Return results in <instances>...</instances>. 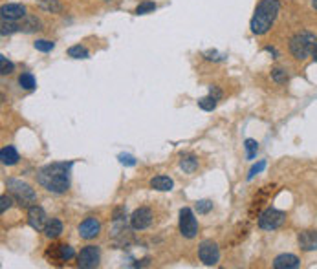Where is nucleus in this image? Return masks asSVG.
<instances>
[{
	"instance_id": "nucleus-1",
	"label": "nucleus",
	"mask_w": 317,
	"mask_h": 269,
	"mask_svg": "<svg viewBox=\"0 0 317 269\" xmlns=\"http://www.w3.org/2000/svg\"><path fill=\"white\" fill-rule=\"evenodd\" d=\"M70 169H72V161L46 165L37 172V181L46 191L53 194H63L70 187Z\"/></svg>"
},
{
	"instance_id": "nucleus-2",
	"label": "nucleus",
	"mask_w": 317,
	"mask_h": 269,
	"mask_svg": "<svg viewBox=\"0 0 317 269\" xmlns=\"http://www.w3.org/2000/svg\"><path fill=\"white\" fill-rule=\"evenodd\" d=\"M281 13V0H261L251 17V31L255 35H266Z\"/></svg>"
},
{
	"instance_id": "nucleus-3",
	"label": "nucleus",
	"mask_w": 317,
	"mask_h": 269,
	"mask_svg": "<svg viewBox=\"0 0 317 269\" xmlns=\"http://www.w3.org/2000/svg\"><path fill=\"white\" fill-rule=\"evenodd\" d=\"M317 44V37L313 31L310 30H301L297 31L293 37L290 38V53L293 59L304 60L308 55H312L313 46Z\"/></svg>"
},
{
	"instance_id": "nucleus-4",
	"label": "nucleus",
	"mask_w": 317,
	"mask_h": 269,
	"mask_svg": "<svg viewBox=\"0 0 317 269\" xmlns=\"http://www.w3.org/2000/svg\"><path fill=\"white\" fill-rule=\"evenodd\" d=\"M6 187H8L9 194L17 200V203L21 207H30V203H33L37 200V192L30 187L28 183L21 181V179H8L6 181Z\"/></svg>"
},
{
	"instance_id": "nucleus-5",
	"label": "nucleus",
	"mask_w": 317,
	"mask_h": 269,
	"mask_svg": "<svg viewBox=\"0 0 317 269\" xmlns=\"http://www.w3.org/2000/svg\"><path fill=\"white\" fill-rule=\"evenodd\" d=\"M284 220H286V213L273 209V207H268L259 214V227L264 231H273L283 225Z\"/></svg>"
},
{
	"instance_id": "nucleus-6",
	"label": "nucleus",
	"mask_w": 317,
	"mask_h": 269,
	"mask_svg": "<svg viewBox=\"0 0 317 269\" xmlns=\"http://www.w3.org/2000/svg\"><path fill=\"white\" fill-rule=\"evenodd\" d=\"M154 223V211L149 205H143V207H137L136 211L130 216V227L134 231H145Z\"/></svg>"
},
{
	"instance_id": "nucleus-7",
	"label": "nucleus",
	"mask_w": 317,
	"mask_h": 269,
	"mask_svg": "<svg viewBox=\"0 0 317 269\" xmlns=\"http://www.w3.org/2000/svg\"><path fill=\"white\" fill-rule=\"evenodd\" d=\"M180 233L185 238H194L198 235V222L194 218V213L189 207H184L180 211Z\"/></svg>"
},
{
	"instance_id": "nucleus-8",
	"label": "nucleus",
	"mask_w": 317,
	"mask_h": 269,
	"mask_svg": "<svg viewBox=\"0 0 317 269\" xmlns=\"http://www.w3.org/2000/svg\"><path fill=\"white\" fill-rule=\"evenodd\" d=\"M99 247L95 245H86V247L81 249V253L77 255V265L83 269H94L99 265Z\"/></svg>"
},
{
	"instance_id": "nucleus-9",
	"label": "nucleus",
	"mask_w": 317,
	"mask_h": 269,
	"mask_svg": "<svg viewBox=\"0 0 317 269\" xmlns=\"http://www.w3.org/2000/svg\"><path fill=\"white\" fill-rule=\"evenodd\" d=\"M198 256H200V260L206 265H216L220 260L219 245H216L214 242H211V240L202 242L200 247H198Z\"/></svg>"
},
{
	"instance_id": "nucleus-10",
	"label": "nucleus",
	"mask_w": 317,
	"mask_h": 269,
	"mask_svg": "<svg viewBox=\"0 0 317 269\" xmlns=\"http://www.w3.org/2000/svg\"><path fill=\"white\" fill-rule=\"evenodd\" d=\"M28 223L31 225V229L44 231L48 220H46V213H44L43 207H39V205H31L30 209H28Z\"/></svg>"
},
{
	"instance_id": "nucleus-11",
	"label": "nucleus",
	"mask_w": 317,
	"mask_h": 269,
	"mask_svg": "<svg viewBox=\"0 0 317 269\" xmlns=\"http://www.w3.org/2000/svg\"><path fill=\"white\" fill-rule=\"evenodd\" d=\"M99 231H101V223H99L97 218L94 216H88L86 220H83L79 223V236L85 240H92L99 235Z\"/></svg>"
},
{
	"instance_id": "nucleus-12",
	"label": "nucleus",
	"mask_w": 317,
	"mask_h": 269,
	"mask_svg": "<svg viewBox=\"0 0 317 269\" xmlns=\"http://www.w3.org/2000/svg\"><path fill=\"white\" fill-rule=\"evenodd\" d=\"M2 20H21V18H26V8L22 4H4L2 6Z\"/></svg>"
},
{
	"instance_id": "nucleus-13",
	"label": "nucleus",
	"mask_w": 317,
	"mask_h": 269,
	"mask_svg": "<svg viewBox=\"0 0 317 269\" xmlns=\"http://www.w3.org/2000/svg\"><path fill=\"white\" fill-rule=\"evenodd\" d=\"M297 242H299V247L303 251H315L317 249V231H303L297 236Z\"/></svg>"
},
{
	"instance_id": "nucleus-14",
	"label": "nucleus",
	"mask_w": 317,
	"mask_h": 269,
	"mask_svg": "<svg viewBox=\"0 0 317 269\" xmlns=\"http://www.w3.org/2000/svg\"><path fill=\"white\" fill-rule=\"evenodd\" d=\"M301 262L295 255L291 253H284V255H279L277 258L273 260V267L275 269H295L299 267Z\"/></svg>"
},
{
	"instance_id": "nucleus-15",
	"label": "nucleus",
	"mask_w": 317,
	"mask_h": 269,
	"mask_svg": "<svg viewBox=\"0 0 317 269\" xmlns=\"http://www.w3.org/2000/svg\"><path fill=\"white\" fill-rule=\"evenodd\" d=\"M172 187H174V181L169 176H154V178L150 179V189H154V191L167 192Z\"/></svg>"
},
{
	"instance_id": "nucleus-16",
	"label": "nucleus",
	"mask_w": 317,
	"mask_h": 269,
	"mask_svg": "<svg viewBox=\"0 0 317 269\" xmlns=\"http://www.w3.org/2000/svg\"><path fill=\"white\" fill-rule=\"evenodd\" d=\"M0 159H2L4 165L11 167V165H17L21 156H18V152L15 150V147L8 145V147H2V150H0Z\"/></svg>"
},
{
	"instance_id": "nucleus-17",
	"label": "nucleus",
	"mask_w": 317,
	"mask_h": 269,
	"mask_svg": "<svg viewBox=\"0 0 317 269\" xmlns=\"http://www.w3.org/2000/svg\"><path fill=\"white\" fill-rule=\"evenodd\" d=\"M44 235H46V238H50V240L59 238V236L63 235V223H61V220H57V218L48 220L46 227H44Z\"/></svg>"
},
{
	"instance_id": "nucleus-18",
	"label": "nucleus",
	"mask_w": 317,
	"mask_h": 269,
	"mask_svg": "<svg viewBox=\"0 0 317 269\" xmlns=\"http://www.w3.org/2000/svg\"><path fill=\"white\" fill-rule=\"evenodd\" d=\"M35 2H37V6L46 13H61L63 11V4H61L59 0H35Z\"/></svg>"
},
{
	"instance_id": "nucleus-19",
	"label": "nucleus",
	"mask_w": 317,
	"mask_h": 269,
	"mask_svg": "<svg viewBox=\"0 0 317 269\" xmlns=\"http://www.w3.org/2000/svg\"><path fill=\"white\" fill-rule=\"evenodd\" d=\"M180 167L184 172L193 174V172H196V169H198V159L194 158V156H184V158L180 159Z\"/></svg>"
},
{
	"instance_id": "nucleus-20",
	"label": "nucleus",
	"mask_w": 317,
	"mask_h": 269,
	"mask_svg": "<svg viewBox=\"0 0 317 269\" xmlns=\"http://www.w3.org/2000/svg\"><path fill=\"white\" fill-rule=\"evenodd\" d=\"M21 26V31H26V33H33V31H39L41 30V20L37 17H26V20L22 22Z\"/></svg>"
},
{
	"instance_id": "nucleus-21",
	"label": "nucleus",
	"mask_w": 317,
	"mask_h": 269,
	"mask_svg": "<svg viewBox=\"0 0 317 269\" xmlns=\"http://www.w3.org/2000/svg\"><path fill=\"white\" fill-rule=\"evenodd\" d=\"M18 85H21V88H24V90H33L35 86H37V82H35V77L31 75L30 72H24V73H21V77H18Z\"/></svg>"
},
{
	"instance_id": "nucleus-22",
	"label": "nucleus",
	"mask_w": 317,
	"mask_h": 269,
	"mask_svg": "<svg viewBox=\"0 0 317 269\" xmlns=\"http://www.w3.org/2000/svg\"><path fill=\"white\" fill-rule=\"evenodd\" d=\"M216 102H219V99L209 94L207 97H202L200 101H198V107H200L202 110H206V112H213L214 108H216Z\"/></svg>"
},
{
	"instance_id": "nucleus-23",
	"label": "nucleus",
	"mask_w": 317,
	"mask_h": 269,
	"mask_svg": "<svg viewBox=\"0 0 317 269\" xmlns=\"http://www.w3.org/2000/svg\"><path fill=\"white\" fill-rule=\"evenodd\" d=\"M73 256H75V251H73L72 245H68V243H61V245H59V258H61V262L72 260Z\"/></svg>"
},
{
	"instance_id": "nucleus-24",
	"label": "nucleus",
	"mask_w": 317,
	"mask_h": 269,
	"mask_svg": "<svg viewBox=\"0 0 317 269\" xmlns=\"http://www.w3.org/2000/svg\"><path fill=\"white\" fill-rule=\"evenodd\" d=\"M68 57H72V59H86L88 57V50L85 46H81V44H75V46H72L68 50Z\"/></svg>"
},
{
	"instance_id": "nucleus-25",
	"label": "nucleus",
	"mask_w": 317,
	"mask_h": 269,
	"mask_svg": "<svg viewBox=\"0 0 317 269\" xmlns=\"http://www.w3.org/2000/svg\"><path fill=\"white\" fill-rule=\"evenodd\" d=\"M156 9V4L152 2V0H143V2H140V6L136 8V15H147V13H152Z\"/></svg>"
},
{
	"instance_id": "nucleus-26",
	"label": "nucleus",
	"mask_w": 317,
	"mask_h": 269,
	"mask_svg": "<svg viewBox=\"0 0 317 269\" xmlns=\"http://www.w3.org/2000/svg\"><path fill=\"white\" fill-rule=\"evenodd\" d=\"M33 48L37 51H43V53H48V51H52L55 48V43L52 40H46V38H39V40H35Z\"/></svg>"
},
{
	"instance_id": "nucleus-27",
	"label": "nucleus",
	"mask_w": 317,
	"mask_h": 269,
	"mask_svg": "<svg viewBox=\"0 0 317 269\" xmlns=\"http://www.w3.org/2000/svg\"><path fill=\"white\" fill-rule=\"evenodd\" d=\"M271 79H273L277 85H284L288 81V73L284 68H273L271 70Z\"/></svg>"
},
{
	"instance_id": "nucleus-28",
	"label": "nucleus",
	"mask_w": 317,
	"mask_h": 269,
	"mask_svg": "<svg viewBox=\"0 0 317 269\" xmlns=\"http://www.w3.org/2000/svg\"><path fill=\"white\" fill-rule=\"evenodd\" d=\"M246 150H248V159H253L257 156V150H259V143L255 139H246L244 143Z\"/></svg>"
},
{
	"instance_id": "nucleus-29",
	"label": "nucleus",
	"mask_w": 317,
	"mask_h": 269,
	"mask_svg": "<svg viewBox=\"0 0 317 269\" xmlns=\"http://www.w3.org/2000/svg\"><path fill=\"white\" fill-rule=\"evenodd\" d=\"M0 64H2V75H9V73H13L15 66L11 60H8L6 55H0Z\"/></svg>"
},
{
	"instance_id": "nucleus-30",
	"label": "nucleus",
	"mask_w": 317,
	"mask_h": 269,
	"mask_svg": "<svg viewBox=\"0 0 317 269\" xmlns=\"http://www.w3.org/2000/svg\"><path fill=\"white\" fill-rule=\"evenodd\" d=\"M15 31H21V26H18V24H11L9 20H2V35L15 33Z\"/></svg>"
},
{
	"instance_id": "nucleus-31",
	"label": "nucleus",
	"mask_w": 317,
	"mask_h": 269,
	"mask_svg": "<svg viewBox=\"0 0 317 269\" xmlns=\"http://www.w3.org/2000/svg\"><path fill=\"white\" fill-rule=\"evenodd\" d=\"M211 209H213V201H209V200H200V201H196V211H198L200 214H207Z\"/></svg>"
},
{
	"instance_id": "nucleus-32",
	"label": "nucleus",
	"mask_w": 317,
	"mask_h": 269,
	"mask_svg": "<svg viewBox=\"0 0 317 269\" xmlns=\"http://www.w3.org/2000/svg\"><path fill=\"white\" fill-rule=\"evenodd\" d=\"M11 205H13V196H8V194H2V196H0V213L4 214Z\"/></svg>"
},
{
	"instance_id": "nucleus-33",
	"label": "nucleus",
	"mask_w": 317,
	"mask_h": 269,
	"mask_svg": "<svg viewBox=\"0 0 317 269\" xmlns=\"http://www.w3.org/2000/svg\"><path fill=\"white\" fill-rule=\"evenodd\" d=\"M264 167H266V161H259L257 165H253L251 171H249V174H248V179H251L255 174H259L261 171H264Z\"/></svg>"
},
{
	"instance_id": "nucleus-34",
	"label": "nucleus",
	"mask_w": 317,
	"mask_h": 269,
	"mask_svg": "<svg viewBox=\"0 0 317 269\" xmlns=\"http://www.w3.org/2000/svg\"><path fill=\"white\" fill-rule=\"evenodd\" d=\"M120 161L123 163V165H129V167L136 165V159H134L132 156H129V154H120Z\"/></svg>"
},
{
	"instance_id": "nucleus-35",
	"label": "nucleus",
	"mask_w": 317,
	"mask_h": 269,
	"mask_svg": "<svg viewBox=\"0 0 317 269\" xmlns=\"http://www.w3.org/2000/svg\"><path fill=\"white\" fill-rule=\"evenodd\" d=\"M209 94H211V95H214V97H216V99H220V97H222V92H220V90L216 88V86H211Z\"/></svg>"
},
{
	"instance_id": "nucleus-36",
	"label": "nucleus",
	"mask_w": 317,
	"mask_h": 269,
	"mask_svg": "<svg viewBox=\"0 0 317 269\" xmlns=\"http://www.w3.org/2000/svg\"><path fill=\"white\" fill-rule=\"evenodd\" d=\"M312 59H313V60H315V63H317V44H315V46H313V51H312Z\"/></svg>"
},
{
	"instance_id": "nucleus-37",
	"label": "nucleus",
	"mask_w": 317,
	"mask_h": 269,
	"mask_svg": "<svg viewBox=\"0 0 317 269\" xmlns=\"http://www.w3.org/2000/svg\"><path fill=\"white\" fill-rule=\"evenodd\" d=\"M312 8H313V11H317V0H312Z\"/></svg>"
}]
</instances>
